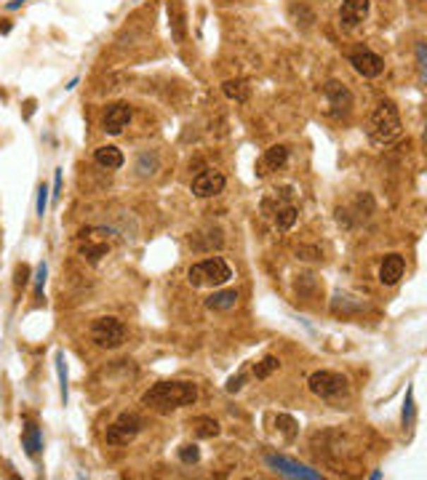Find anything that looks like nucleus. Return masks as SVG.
<instances>
[{
  "mask_svg": "<svg viewBox=\"0 0 427 480\" xmlns=\"http://www.w3.org/2000/svg\"><path fill=\"white\" fill-rule=\"evenodd\" d=\"M198 400V387L193 382H160L155 387H150L145 395H142V403L158 414H169V411H176V408L193 406Z\"/></svg>",
  "mask_w": 427,
  "mask_h": 480,
  "instance_id": "nucleus-1",
  "label": "nucleus"
},
{
  "mask_svg": "<svg viewBox=\"0 0 427 480\" xmlns=\"http://www.w3.org/2000/svg\"><path fill=\"white\" fill-rule=\"evenodd\" d=\"M368 139L377 144H390L401 136V115L392 102H379L368 118Z\"/></svg>",
  "mask_w": 427,
  "mask_h": 480,
  "instance_id": "nucleus-2",
  "label": "nucleus"
},
{
  "mask_svg": "<svg viewBox=\"0 0 427 480\" xmlns=\"http://www.w3.org/2000/svg\"><path fill=\"white\" fill-rule=\"evenodd\" d=\"M232 277V270L230 264L224 262L222 256H211V259H203V262L193 264L190 270H187V280H190V286H224L227 280Z\"/></svg>",
  "mask_w": 427,
  "mask_h": 480,
  "instance_id": "nucleus-3",
  "label": "nucleus"
},
{
  "mask_svg": "<svg viewBox=\"0 0 427 480\" xmlns=\"http://www.w3.org/2000/svg\"><path fill=\"white\" fill-rule=\"evenodd\" d=\"M91 339L104 349L121 347L123 339H126V325L118 318H97L91 325Z\"/></svg>",
  "mask_w": 427,
  "mask_h": 480,
  "instance_id": "nucleus-4",
  "label": "nucleus"
},
{
  "mask_svg": "<svg viewBox=\"0 0 427 480\" xmlns=\"http://www.w3.org/2000/svg\"><path fill=\"white\" fill-rule=\"evenodd\" d=\"M142 427H145V421H142V416L139 414H121L118 419L112 421L110 427H107V443L110 445H126V443H131L136 435L142 432Z\"/></svg>",
  "mask_w": 427,
  "mask_h": 480,
  "instance_id": "nucleus-5",
  "label": "nucleus"
},
{
  "mask_svg": "<svg viewBox=\"0 0 427 480\" xmlns=\"http://www.w3.org/2000/svg\"><path fill=\"white\" fill-rule=\"evenodd\" d=\"M307 387L315 397H339L342 392H347V379L337 371H315L310 373Z\"/></svg>",
  "mask_w": 427,
  "mask_h": 480,
  "instance_id": "nucleus-6",
  "label": "nucleus"
},
{
  "mask_svg": "<svg viewBox=\"0 0 427 480\" xmlns=\"http://www.w3.org/2000/svg\"><path fill=\"white\" fill-rule=\"evenodd\" d=\"M323 94L329 99V112L334 118H344L350 109H353V94H350V88L339 80H329V83L323 85Z\"/></svg>",
  "mask_w": 427,
  "mask_h": 480,
  "instance_id": "nucleus-7",
  "label": "nucleus"
},
{
  "mask_svg": "<svg viewBox=\"0 0 427 480\" xmlns=\"http://www.w3.org/2000/svg\"><path fill=\"white\" fill-rule=\"evenodd\" d=\"M350 64L363 78H379L382 70H385V59L374 51H368V48H358L355 54H350Z\"/></svg>",
  "mask_w": 427,
  "mask_h": 480,
  "instance_id": "nucleus-8",
  "label": "nucleus"
},
{
  "mask_svg": "<svg viewBox=\"0 0 427 480\" xmlns=\"http://www.w3.org/2000/svg\"><path fill=\"white\" fill-rule=\"evenodd\" d=\"M371 0H342L339 6V24L344 30H355L366 22Z\"/></svg>",
  "mask_w": 427,
  "mask_h": 480,
  "instance_id": "nucleus-9",
  "label": "nucleus"
},
{
  "mask_svg": "<svg viewBox=\"0 0 427 480\" xmlns=\"http://www.w3.org/2000/svg\"><path fill=\"white\" fill-rule=\"evenodd\" d=\"M224 184H227L224 174L208 168V171L198 174L196 179H193V195H196V198H214V195H219V192L224 190Z\"/></svg>",
  "mask_w": 427,
  "mask_h": 480,
  "instance_id": "nucleus-10",
  "label": "nucleus"
},
{
  "mask_svg": "<svg viewBox=\"0 0 427 480\" xmlns=\"http://www.w3.org/2000/svg\"><path fill=\"white\" fill-rule=\"evenodd\" d=\"M265 462H267L272 469H278L281 475H289V478H305V480H318V478H320V472L305 467V464H296V462L286 459V456L267 454V456H265Z\"/></svg>",
  "mask_w": 427,
  "mask_h": 480,
  "instance_id": "nucleus-11",
  "label": "nucleus"
},
{
  "mask_svg": "<svg viewBox=\"0 0 427 480\" xmlns=\"http://www.w3.org/2000/svg\"><path fill=\"white\" fill-rule=\"evenodd\" d=\"M128 120H131V104H126V102H118V104H112L107 107L104 112V120H102V126H104V131L112 133V136H118V133L128 126Z\"/></svg>",
  "mask_w": 427,
  "mask_h": 480,
  "instance_id": "nucleus-12",
  "label": "nucleus"
},
{
  "mask_svg": "<svg viewBox=\"0 0 427 480\" xmlns=\"http://www.w3.org/2000/svg\"><path fill=\"white\" fill-rule=\"evenodd\" d=\"M289 163V147H283V144H275V147H270L265 150V155L259 160V166H256V176H267L270 171H278Z\"/></svg>",
  "mask_w": 427,
  "mask_h": 480,
  "instance_id": "nucleus-13",
  "label": "nucleus"
},
{
  "mask_svg": "<svg viewBox=\"0 0 427 480\" xmlns=\"http://www.w3.org/2000/svg\"><path fill=\"white\" fill-rule=\"evenodd\" d=\"M169 27H171V37L176 43H184L187 40V11H184L182 0H169Z\"/></svg>",
  "mask_w": 427,
  "mask_h": 480,
  "instance_id": "nucleus-14",
  "label": "nucleus"
},
{
  "mask_svg": "<svg viewBox=\"0 0 427 480\" xmlns=\"http://www.w3.org/2000/svg\"><path fill=\"white\" fill-rule=\"evenodd\" d=\"M403 270H406V262H403L401 253H387L385 262L379 264V283L382 286H395L403 277Z\"/></svg>",
  "mask_w": 427,
  "mask_h": 480,
  "instance_id": "nucleus-15",
  "label": "nucleus"
},
{
  "mask_svg": "<svg viewBox=\"0 0 427 480\" xmlns=\"http://www.w3.org/2000/svg\"><path fill=\"white\" fill-rule=\"evenodd\" d=\"M238 304V291L235 288H227V291H214L206 299V307L214 312H227Z\"/></svg>",
  "mask_w": 427,
  "mask_h": 480,
  "instance_id": "nucleus-16",
  "label": "nucleus"
},
{
  "mask_svg": "<svg viewBox=\"0 0 427 480\" xmlns=\"http://www.w3.org/2000/svg\"><path fill=\"white\" fill-rule=\"evenodd\" d=\"M94 160H97L102 168H107V171H115V168H121L123 163H126L123 152L118 150V147H112V144H107V147H99L97 152H94Z\"/></svg>",
  "mask_w": 427,
  "mask_h": 480,
  "instance_id": "nucleus-17",
  "label": "nucleus"
},
{
  "mask_svg": "<svg viewBox=\"0 0 427 480\" xmlns=\"http://www.w3.org/2000/svg\"><path fill=\"white\" fill-rule=\"evenodd\" d=\"M22 445H25L27 456H37L43 451V438H40L37 424H27L25 427V432H22Z\"/></svg>",
  "mask_w": 427,
  "mask_h": 480,
  "instance_id": "nucleus-18",
  "label": "nucleus"
},
{
  "mask_svg": "<svg viewBox=\"0 0 427 480\" xmlns=\"http://www.w3.org/2000/svg\"><path fill=\"white\" fill-rule=\"evenodd\" d=\"M222 91H224V96L232 99V102H246L248 94H251V85L246 83V80H241V78H235V80H224V83H222Z\"/></svg>",
  "mask_w": 427,
  "mask_h": 480,
  "instance_id": "nucleus-19",
  "label": "nucleus"
},
{
  "mask_svg": "<svg viewBox=\"0 0 427 480\" xmlns=\"http://www.w3.org/2000/svg\"><path fill=\"white\" fill-rule=\"evenodd\" d=\"M193 427H196L198 438H217L219 435V421L211 419V416H198L193 421Z\"/></svg>",
  "mask_w": 427,
  "mask_h": 480,
  "instance_id": "nucleus-20",
  "label": "nucleus"
},
{
  "mask_svg": "<svg viewBox=\"0 0 427 480\" xmlns=\"http://www.w3.org/2000/svg\"><path fill=\"white\" fill-rule=\"evenodd\" d=\"M281 368V360L275 358V355H267V358H262L259 363H254V376L256 379H267L270 373H275Z\"/></svg>",
  "mask_w": 427,
  "mask_h": 480,
  "instance_id": "nucleus-21",
  "label": "nucleus"
},
{
  "mask_svg": "<svg viewBox=\"0 0 427 480\" xmlns=\"http://www.w3.org/2000/svg\"><path fill=\"white\" fill-rule=\"evenodd\" d=\"M275 424H278V430L286 435V440H294L296 435H299V427H296V421H294V416H289V414H278V419H275Z\"/></svg>",
  "mask_w": 427,
  "mask_h": 480,
  "instance_id": "nucleus-22",
  "label": "nucleus"
},
{
  "mask_svg": "<svg viewBox=\"0 0 427 480\" xmlns=\"http://www.w3.org/2000/svg\"><path fill=\"white\" fill-rule=\"evenodd\" d=\"M403 427L409 430L411 424H414V387H409L406 390V400H403Z\"/></svg>",
  "mask_w": 427,
  "mask_h": 480,
  "instance_id": "nucleus-23",
  "label": "nucleus"
},
{
  "mask_svg": "<svg viewBox=\"0 0 427 480\" xmlns=\"http://www.w3.org/2000/svg\"><path fill=\"white\" fill-rule=\"evenodd\" d=\"M80 253H83L91 264H97L99 259L107 253V243H85L83 248H80Z\"/></svg>",
  "mask_w": 427,
  "mask_h": 480,
  "instance_id": "nucleus-24",
  "label": "nucleus"
},
{
  "mask_svg": "<svg viewBox=\"0 0 427 480\" xmlns=\"http://www.w3.org/2000/svg\"><path fill=\"white\" fill-rule=\"evenodd\" d=\"M56 376H59L61 400L67 403V366H64V352H56Z\"/></svg>",
  "mask_w": 427,
  "mask_h": 480,
  "instance_id": "nucleus-25",
  "label": "nucleus"
},
{
  "mask_svg": "<svg viewBox=\"0 0 427 480\" xmlns=\"http://www.w3.org/2000/svg\"><path fill=\"white\" fill-rule=\"evenodd\" d=\"M179 459H182L184 464H198V459H200V451H198V445L184 443L182 448H179Z\"/></svg>",
  "mask_w": 427,
  "mask_h": 480,
  "instance_id": "nucleus-26",
  "label": "nucleus"
},
{
  "mask_svg": "<svg viewBox=\"0 0 427 480\" xmlns=\"http://www.w3.org/2000/svg\"><path fill=\"white\" fill-rule=\"evenodd\" d=\"M46 275H49V267H46V262H40V264H37V272H35V296H37V299H43Z\"/></svg>",
  "mask_w": 427,
  "mask_h": 480,
  "instance_id": "nucleus-27",
  "label": "nucleus"
},
{
  "mask_svg": "<svg viewBox=\"0 0 427 480\" xmlns=\"http://www.w3.org/2000/svg\"><path fill=\"white\" fill-rule=\"evenodd\" d=\"M46 208H49V187L46 184H40L37 187V205H35V214L43 219L46 216Z\"/></svg>",
  "mask_w": 427,
  "mask_h": 480,
  "instance_id": "nucleus-28",
  "label": "nucleus"
},
{
  "mask_svg": "<svg viewBox=\"0 0 427 480\" xmlns=\"http://www.w3.org/2000/svg\"><path fill=\"white\" fill-rule=\"evenodd\" d=\"M27 280H30V267H27V264H19V267H16V277H13V286L25 288Z\"/></svg>",
  "mask_w": 427,
  "mask_h": 480,
  "instance_id": "nucleus-29",
  "label": "nucleus"
},
{
  "mask_svg": "<svg viewBox=\"0 0 427 480\" xmlns=\"http://www.w3.org/2000/svg\"><path fill=\"white\" fill-rule=\"evenodd\" d=\"M246 384V373H238V376H232L230 382H227V392H238L241 387Z\"/></svg>",
  "mask_w": 427,
  "mask_h": 480,
  "instance_id": "nucleus-30",
  "label": "nucleus"
},
{
  "mask_svg": "<svg viewBox=\"0 0 427 480\" xmlns=\"http://www.w3.org/2000/svg\"><path fill=\"white\" fill-rule=\"evenodd\" d=\"M416 61H419V72L425 78V43H416Z\"/></svg>",
  "mask_w": 427,
  "mask_h": 480,
  "instance_id": "nucleus-31",
  "label": "nucleus"
},
{
  "mask_svg": "<svg viewBox=\"0 0 427 480\" xmlns=\"http://www.w3.org/2000/svg\"><path fill=\"white\" fill-rule=\"evenodd\" d=\"M59 192H61V168H56V171H54V192H51V195L59 198Z\"/></svg>",
  "mask_w": 427,
  "mask_h": 480,
  "instance_id": "nucleus-32",
  "label": "nucleus"
},
{
  "mask_svg": "<svg viewBox=\"0 0 427 480\" xmlns=\"http://www.w3.org/2000/svg\"><path fill=\"white\" fill-rule=\"evenodd\" d=\"M22 3H25V0H11V3H8V8H19Z\"/></svg>",
  "mask_w": 427,
  "mask_h": 480,
  "instance_id": "nucleus-33",
  "label": "nucleus"
},
{
  "mask_svg": "<svg viewBox=\"0 0 427 480\" xmlns=\"http://www.w3.org/2000/svg\"><path fill=\"white\" fill-rule=\"evenodd\" d=\"M11 30V24H0V32H8Z\"/></svg>",
  "mask_w": 427,
  "mask_h": 480,
  "instance_id": "nucleus-34",
  "label": "nucleus"
}]
</instances>
